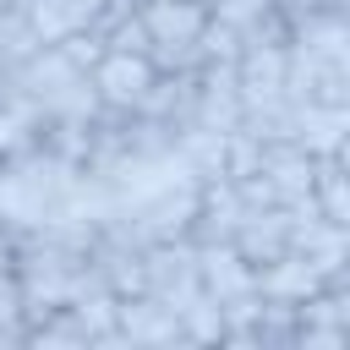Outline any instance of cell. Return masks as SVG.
<instances>
[{
	"label": "cell",
	"instance_id": "cell-1",
	"mask_svg": "<svg viewBox=\"0 0 350 350\" xmlns=\"http://www.w3.org/2000/svg\"><path fill=\"white\" fill-rule=\"evenodd\" d=\"M148 27V60L159 71H202V27H208V0H142L137 5Z\"/></svg>",
	"mask_w": 350,
	"mask_h": 350
},
{
	"label": "cell",
	"instance_id": "cell-2",
	"mask_svg": "<svg viewBox=\"0 0 350 350\" xmlns=\"http://www.w3.org/2000/svg\"><path fill=\"white\" fill-rule=\"evenodd\" d=\"M197 290H202V279H197V246L186 235L142 246V295H153V301H164V306L180 312Z\"/></svg>",
	"mask_w": 350,
	"mask_h": 350
},
{
	"label": "cell",
	"instance_id": "cell-3",
	"mask_svg": "<svg viewBox=\"0 0 350 350\" xmlns=\"http://www.w3.org/2000/svg\"><path fill=\"white\" fill-rule=\"evenodd\" d=\"M153 77H159V66L148 55H137V49H104L88 66V82H93L98 104L104 109H126V115L142 104V93L153 88Z\"/></svg>",
	"mask_w": 350,
	"mask_h": 350
},
{
	"label": "cell",
	"instance_id": "cell-4",
	"mask_svg": "<svg viewBox=\"0 0 350 350\" xmlns=\"http://www.w3.org/2000/svg\"><path fill=\"white\" fill-rule=\"evenodd\" d=\"M290 224H295V208L284 202H268V208H246L230 230V246L257 268V262H273L290 252Z\"/></svg>",
	"mask_w": 350,
	"mask_h": 350
},
{
	"label": "cell",
	"instance_id": "cell-5",
	"mask_svg": "<svg viewBox=\"0 0 350 350\" xmlns=\"http://www.w3.org/2000/svg\"><path fill=\"white\" fill-rule=\"evenodd\" d=\"M257 170H262V180L273 186V202H284V208L312 202V175H317V159H312L301 142H262Z\"/></svg>",
	"mask_w": 350,
	"mask_h": 350
},
{
	"label": "cell",
	"instance_id": "cell-6",
	"mask_svg": "<svg viewBox=\"0 0 350 350\" xmlns=\"http://www.w3.org/2000/svg\"><path fill=\"white\" fill-rule=\"evenodd\" d=\"M115 328H120V345H186L180 312L153 295H126L115 312Z\"/></svg>",
	"mask_w": 350,
	"mask_h": 350
},
{
	"label": "cell",
	"instance_id": "cell-7",
	"mask_svg": "<svg viewBox=\"0 0 350 350\" xmlns=\"http://www.w3.org/2000/svg\"><path fill=\"white\" fill-rule=\"evenodd\" d=\"M290 137H295L312 159L345 153V137H350V104H290Z\"/></svg>",
	"mask_w": 350,
	"mask_h": 350
},
{
	"label": "cell",
	"instance_id": "cell-8",
	"mask_svg": "<svg viewBox=\"0 0 350 350\" xmlns=\"http://www.w3.org/2000/svg\"><path fill=\"white\" fill-rule=\"evenodd\" d=\"M197 279H202V290L224 306V301H235V295L252 290V262H246L230 241H219V246H197Z\"/></svg>",
	"mask_w": 350,
	"mask_h": 350
},
{
	"label": "cell",
	"instance_id": "cell-9",
	"mask_svg": "<svg viewBox=\"0 0 350 350\" xmlns=\"http://www.w3.org/2000/svg\"><path fill=\"white\" fill-rule=\"evenodd\" d=\"M180 334H186V345H224V306L208 290H197L180 306Z\"/></svg>",
	"mask_w": 350,
	"mask_h": 350
},
{
	"label": "cell",
	"instance_id": "cell-10",
	"mask_svg": "<svg viewBox=\"0 0 350 350\" xmlns=\"http://www.w3.org/2000/svg\"><path fill=\"white\" fill-rule=\"evenodd\" d=\"M268 11H273V0H208V16L219 27H230V33H241V38L257 33Z\"/></svg>",
	"mask_w": 350,
	"mask_h": 350
},
{
	"label": "cell",
	"instance_id": "cell-11",
	"mask_svg": "<svg viewBox=\"0 0 350 350\" xmlns=\"http://www.w3.org/2000/svg\"><path fill=\"white\" fill-rule=\"evenodd\" d=\"M273 11L295 27V22H306V16H317V11H339L345 16V0H273Z\"/></svg>",
	"mask_w": 350,
	"mask_h": 350
},
{
	"label": "cell",
	"instance_id": "cell-12",
	"mask_svg": "<svg viewBox=\"0 0 350 350\" xmlns=\"http://www.w3.org/2000/svg\"><path fill=\"white\" fill-rule=\"evenodd\" d=\"M5 77H11V66H5V60H0V98H5Z\"/></svg>",
	"mask_w": 350,
	"mask_h": 350
}]
</instances>
